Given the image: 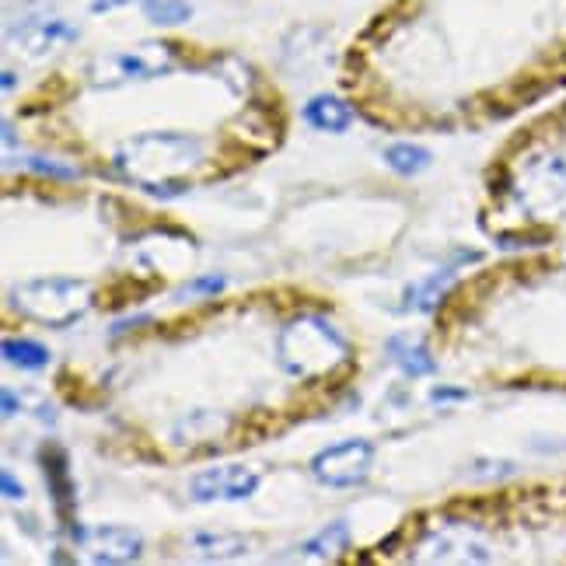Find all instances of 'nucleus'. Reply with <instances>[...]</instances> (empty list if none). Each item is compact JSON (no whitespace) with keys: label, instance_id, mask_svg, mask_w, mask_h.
Masks as SVG:
<instances>
[{"label":"nucleus","instance_id":"obj_10","mask_svg":"<svg viewBox=\"0 0 566 566\" xmlns=\"http://www.w3.org/2000/svg\"><path fill=\"white\" fill-rule=\"evenodd\" d=\"M301 116H304V123H308V126L325 129V134H343V129L350 126V119H354V113L346 108V102H339L333 95L308 98V102H304V108H301Z\"/></svg>","mask_w":566,"mask_h":566},{"label":"nucleus","instance_id":"obj_11","mask_svg":"<svg viewBox=\"0 0 566 566\" xmlns=\"http://www.w3.org/2000/svg\"><path fill=\"white\" fill-rule=\"evenodd\" d=\"M388 357L396 360L402 367V375H409V378H423V375L438 371V360L427 354V346H420L417 339H406V336L388 339Z\"/></svg>","mask_w":566,"mask_h":566},{"label":"nucleus","instance_id":"obj_7","mask_svg":"<svg viewBox=\"0 0 566 566\" xmlns=\"http://www.w3.org/2000/svg\"><path fill=\"white\" fill-rule=\"evenodd\" d=\"M8 35L18 39L29 53H46V50L56 46V42H74V39H77V29L67 25L63 18L50 14V11H39V14H32V18H21V21H18V29L11 25Z\"/></svg>","mask_w":566,"mask_h":566},{"label":"nucleus","instance_id":"obj_13","mask_svg":"<svg viewBox=\"0 0 566 566\" xmlns=\"http://www.w3.org/2000/svg\"><path fill=\"white\" fill-rule=\"evenodd\" d=\"M301 549L315 559H336L343 549H350V528H346V521H333L329 528L318 532L315 538H308Z\"/></svg>","mask_w":566,"mask_h":566},{"label":"nucleus","instance_id":"obj_6","mask_svg":"<svg viewBox=\"0 0 566 566\" xmlns=\"http://www.w3.org/2000/svg\"><path fill=\"white\" fill-rule=\"evenodd\" d=\"M192 500L210 504V500H245L259 490V475L245 465H213L192 479Z\"/></svg>","mask_w":566,"mask_h":566},{"label":"nucleus","instance_id":"obj_21","mask_svg":"<svg viewBox=\"0 0 566 566\" xmlns=\"http://www.w3.org/2000/svg\"><path fill=\"white\" fill-rule=\"evenodd\" d=\"M433 402H448V399H465V388H433L430 391Z\"/></svg>","mask_w":566,"mask_h":566},{"label":"nucleus","instance_id":"obj_16","mask_svg":"<svg viewBox=\"0 0 566 566\" xmlns=\"http://www.w3.org/2000/svg\"><path fill=\"white\" fill-rule=\"evenodd\" d=\"M144 14L150 25H182V21L192 18V8L186 4V0H144Z\"/></svg>","mask_w":566,"mask_h":566},{"label":"nucleus","instance_id":"obj_19","mask_svg":"<svg viewBox=\"0 0 566 566\" xmlns=\"http://www.w3.org/2000/svg\"><path fill=\"white\" fill-rule=\"evenodd\" d=\"M224 287V276H203V280H192L182 287V294H217Z\"/></svg>","mask_w":566,"mask_h":566},{"label":"nucleus","instance_id":"obj_20","mask_svg":"<svg viewBox=\"0 0 566 566\" xmlns=\"http://www.w3.org/2000/svg\"><path fill=\"white\" fill-rule=\"evenodd\" d=\"M0 486H4V496H8V500H21V496H25V486L14 483V475H11V472L0 475Z\"/></svg>","mask_w":566,"mask_h":566},{"label":"nucleus","instance_id":"obj_14","mask_svg":"<svg viewBox=\"0 0 566 566\" xmlns=\"http://www.w3.org/2000/svg\"><path fill=\"white\" fill-rule=\"evenodd\" d=\"M451 280H454V270L451 266H444L441 273H430L423 283H417V287L406 291V304H412V308H420V312H430L433 304L441 301V294L448 291Z\"/></svg>","mask_w":566,"mask_h":566},{"label":"nucleus","instance_id":"obj_15","mask_svg":"<svg viewBox=\"0 0 566 566\" xmlns=\"http://www.w3.org/2000/svg\"><path fill=\"white\" fill-rule=\"evenodd\" d=\"M4 357L25 371H39V367L50 364V350L35 339H4Z\"/></svg>","mask_w":566,"mask_h":566},{"label":"nucleus","instance_id":"obj_1","mask_svg":"<svg viewBox=\"0 0 566 566\" xmlns=\"http://www.w3.org/2000/svg\"><path fill=\"white\" fill-rule=\"evenodd\" d=\"M276 354H280V367L287 375L322 378V375H333L339 364L350 360V346H346V339L325 318L304 315L280 333Z\"/></svg>","mask_w":566,"mask_h":566},{"label":"nucleus","instance_id":"obj_12","mask_svg":"<svg viewBox=\"0 0 566 566\" xmlns=\"http://www.w3.org/2000/svg\"><path fill=\"white\" fill-rule=\"evenodd\" d=\"M430 150L427 147H420V144H391L388 150H385V165L391 168V171H399V176H420V171H427L430 168Z\"/></svg>","mask_w":566,"mask_h":566},{"label":"nucleus","instance_id":"obj_4","mask_svg":"<svg viewBox=\"0 0 566 566\" xmlns=\"http://www.w3.org/2000/svg\"><path fill=\"white\" fill-rule=\"evenodd\" d=\"M375 465V448L354 438V441H339L333 448L318 451L312 459V475L322 486L346 490V486H360Z\"/></svg>","mask_w":566,"mask_h":566},{"label":"nucleus","instance_id":"obj_3","mask_svg":"<svg viewBox=\"0 0 566 566\" xmlns=\"http://www.w3.org/2000/svg\"><path fill=\"white\" fill-rule=\"evenodd\" d=\"M14 304L25 315H32L35 322H46V325H71L77 322L92 304V287L81 280H35V283H21L14 291Z\"/></svg>","mask_w":566,"mask_h":566},{"label":"nucleus","instance_id":"obj_22","mask_svg":"<svg viewBox=\"0 0 566 566\" xmlns=\"http://www.w3.org/2000/svg\"><path fill=\"white\" fill-rule=\"evenodd\" d=\"M14 412H18V399L11 388H4V417H14Z\"/></svg>","mask_w":566,"mask_h":566},{"label":"nucleus","instance_id":"obj_2","mask_svg":"<svg viewBox=\"0 0 566 566\" xmlns=\"http://www.w3.org/2000/svg\"><path fill=\"white\" fill-rule=\"evenodd\" d=\"M147 144L155 147V155H147L140 144L129 140L119 150V165L134 176L144 189L171 196L165 186H182V182H168V176H176L186 165L200 158V140L186 137V134H144Z\"/></svg>","mask_w":566,"mask_h":566},{"label":"nucleus","instance_id":"obj_17","mask_svg":"<svg viewBox=\"0 0 566 566\" xmlns=\"http://www.w3.org/2000/svg\"><path fill=\"white\" fill-rule=\"evenodd\" d=\"M192 546L203 549V556H210V559H231V556L245 553V538H238V535H196Z\"/></svg>","mask_w":566,"mask_h":566},{"label":"nucleus","instance_id":"obj_8","mask_svg":"<svg viewBox=\"0 0 566 566\" xmlns=\"http://www.w3.org/2000/svg\"><path fill=\"white\" fill-rule=\"evenodd\" d=\"M42 472H46V479H50L53 507L60 514V525L67 532H74V538H84V532L77 528V521H74V483L67 475V454H63V448H56V444L42 448Z\"/></svg>","mask_w":566,"mask_h":566},{"label":"nucleus","instance_id":"obj_18","mask_svg":"<svg viewBox=\"0 0 566 566\" xmlns=\"http://www.w3.org/2000/svg\"><path fill=\"white\" fill-rule=\"evenodd\" d=\"M29 168H35L39 176H53V179H77V168H63L53 161H42V158H29Z\"/></svg>","mask_w":566,"mask_h":566},{"label":"nucleus","instance_id":"obj_5","mask_svg":"<svg viewBox=\"0 0 566 566\" xmlns=\"http://www.w3.org/2000/svg\"><path fill=\"white\" fill-rule=\"evenodd\" d=\"M161 42H147V50L137 53H108L98 56L92 63V81L98 88H119L126 81H147V77H158L165 67L158 60H150V53H158Z\"/></svg>","mask_w":566,"mask_h":566},{"label":"nucleus","instance_id":"obj_9","mask_svg":"<svg viewBox=\"0 0 566 566\" xmlns=\"http://www.w3.org/2000/svg\"><path fill=\"white\" fill-rule=\"evenodd\" d=\"M144 553L140 532L126 525H105L95 532V563H134Z\"/></svg>","mask_w":566,"mask_h":566}]
</instances>
